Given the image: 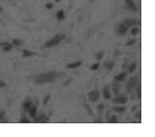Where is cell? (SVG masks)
<instances>
[{
  "mask_svg": "<svg viewBox=\"0 0 155 137\" xmlns=\"http://www.w3.org/2000/svg\"><path fill=\"white\" fill-rule=\"evenodd\" d=\"M139 31H140V29H139V28L133 27V28H132V30H131V33H132L133 36H136V35H138V33H139Z\"/></svg>",
  "mask_w": 155,
  "mask_h": 137,
  "instance_id": "22",
  "label": "cell"
},
{
  "mask_svg": "<svg viewBox=\"0 0 155 137\" xmlns=\"http://www.w3.org/2000/svg\"><path fill=\"white\" fill-rule=\"evenodd\" d=\"M114 65H115V62L114 61H108V62H106L105 63V67H106V69H108V70H110V69H113V67H114Z\"/></svg>",
  "mask_w": 155,
  "mask_h": 137,
  "instance_id": "19",
  "label": "cell"
},
{
  "mask_svg": "<svg viewBox=\"0 0 155 137\" xmlns=\"http://www.w3.org/2000/svg\"><path fill=\"white\" fill-rule=\"evenodd\" d=\"M128 75V73L126 71H124V73H122V74H120V75H117L116 77H115V80L117 81V82H120V81H123L125 78V76Z\"/></svg>",
  "mask_w": 155,
  "mask_h": 137,
  "instance_id": "15",
  "label": "cell"
},
{
  "mask_svg": "<svg viewBox=\"0 0 155 137\" xmlns=\"http://www.w3.org/2000/svg\"><path fill=\"white\" fill-rule=\"evenodd\" d=\"M55 1H56V3H59V1H61V0H55Z\"/></svg>",
  "mask_w": 155,
  "mask_h": 137,
  "instance_id": "32",
  "label": "cell"
},
{
  "mask_svg": "<svg viewBox=\"0 0 155 137\" xmlns=\"http://www.w3.org/2000/svg\"><path fill=\"white\" fill-rule=\"evenodd\" d=\"M129 30V27L125 23H121V24H118V27H117V30L116 32L118 33V35H125V33L128 32Z\"/></svg>",
  "mask_w": 155,
  "mask_h": 137,
  "instance_id": "4",
  "label": "cell"
},
{
  "mask_svg": "<svg viewBox=\"0 0 155 137\" xmlns=\"http://www.w3.org/2000/svg\"><path fill=\"white\" fill-rule=\"evenodd\" d=\"M100 98V91L99 90H93L89 93V100L91 103H97Z\"/></svg>",
  "mask_w": 155,
  "mask_h": 137,
  "instance_id": "3",
  "label": "cell"
},
{
  "mask_svg": "<svg viewBox=\"0 0 155 137\" xmlns=\"http://www.w3.org/2000/svg\"><path fill=\"white\" fill-rule=\"evenodd\" d=\"M56 19L59 20V21H62L63 19H64V12L63 11H59L56 13Z\"/></svg>",
  "mask_w": 155,
  "mask_h": 137,
  "instance_id": "18",
  "label": "cell"
},
{
  "mask_svg": "<svg viewBox=\"0 0 155 137\" xmlns=\"http://www.w3.org/2000/svg\"><path fill=\"white\" fill-rule=\"evenodd\" d=\"M28 112H29V115H30L31 118H35L36 115H37V105L32 104V106L30 107V110L28 111Z\"/></svg>",
  "mask_w": 155,
  "mask_h": 137,
  "instance_id": "9",
  "label": "cell"
},
{
  "mask_svg": "<svg viewBox=\"0 0 155 137\" xmlns=\"http://www.w3.org/2000/svg\"><path fill=\"white\" fill-rule=\"evenodd\" d=\"M56 73H46V74H41V75H38V76L35 78V82L38 83V84H44V83H51L54 81L55 76H56Z\"/></svg>",
  "mask_w": 155,
  "mask_h": 137,
  "instance_id": "1",
  "label": "cell"
},
{
  "mask_svg": "<svg viewBox=\"0 0 155 137\" xmlns=\"http://www.w3.org/2000/svg\"><path fill=\"white\" fill-rule=\"evenodd\" d=\"M115 104H126L128 103V97L125 96H117L116 98H114Z\"/></svg>",
  "mask_w": 155,
  "mask_h": 137,
  "instance_id": "5",
  "label": "cell"
},
{
  "mask_svg": "<svg viewBox=\"0 0 155 137\" xmlns=\"http://www.w3.org/2000/svg\"><path fill=\"white\" fill-rule=\"evenodd\" d=\"M5 85H6V83L4 82V81L0 80V86H5Z\"/></svg>",
  "mask_w": 155,
  "mask_h": 137,
  "instance_id": "31",
  "label": "cell"
},
{
  "mask_svg": "<svg viewBox=\"0 0 155 137\" xmlns=\"http://www.w3.org/2000/svg\"><path fill=\"white\" fill-rule=\"evenodd\" d=\"M82 61H76V62H72V63H69L68 66V68L69 69H73V68H77V67H79V66H82Z\"/></svg>",
  "mask_w": 155,
  "mask_h": 137,
  "instance_id": "13",
  "label": "cell"
},
{
  "mask_svg": "<svg viewBox=\"0 0 155 137\" xmlns=\"http://www.w3.org/2000/svg\"><path fill=\"white\" fill-rule=\"evenodd\" d=\"M98 68H99V63H94V65L91 67V69H92V70H97Z\"/></svg>",
  "mask_w": 155,
  "mask_h": 137,
  "instance_id": "26",
  "label": "cell"
},
{
  "mask_svg": "<svg viewBox=\"0 0 155 137\" xmlns=\"http://www.w3.org/2000/svg\"><path fill=\"white\" fill-rule=\"evenodd\" d=\"M64 39V35H56L54 37V38H52L51 40H48L45 44V46L46 47H53V46H56L59 43H61V41Z\"/></svg>",
  "mask_w": 155,
  "mask_h": 137,
  "instance_id": "2",
  "label": "cell"
},
{
  "mask_svg": "<svg viewBox=\"0 0 155 137\" xmlns=\"http://www.w3.org/2000/svg\"><path fill=\"white\" fill-rule=\"evenodd\" d=\"M95 57H97V59H98V60L102 59V57H103V51H102V52H100V53H98V54L95 55Z\"/></svg>",
  "mask_w": 155,
  "mask_h": 137,
  "instance_id": "25",
  "label": "cell"
},
{
  "mask_svg": "<svg viewBox=\"0 0 155 137\" xmlns=\"http://www.w3.org/2000/svg\"><path fill=\"white\" fill-rule=\"evenodd\" d=\"M102 95H103V98L105 99H110V97H112V92H110L109 86H105V88H103Z\"/></svg>",
  "mask_w": 155,
  "mask_h": 137,
  "instance_id": "6",
  "label": "cell"
},
{
  "mask_svg": "<svg viewBox=\"0 0 155 137\" xmlns=\"http://www.w3.org/2000/svg\"><path fill=\"white\" fill-rule=\"evenodd\" d=\"M9 43H7V41H4V43H0V47H4L6 46V45H8Z\"/></svg>",
  "mask_w": 155,
  "mask_h": 137,
  "instance_id": "28",
  "label": "cell"
},
{
  "mask_svg": "<svg viewBox=\"0 0 155 137\" xmlns=\"http://www.w3.org/2000/svg\"><path fill=\"white\" fill-rule=\"evenodd\" d=\"M134 85H137V78L136 77H131L130 80H129V82H128V88L132 89Z\"/></svg>",
  "mask_w": 155,
  "mask_h": 137,
  "instance_id": "11",
  "label": "cell"
},
{
  "mask_svg": "<svg viewBox=\"0 0 155 137\" xmlns=\"http://www.w3.org/2000/svg\"><path fill=\"white\" fill-rule=\"evenodd\" d=\"M4 115H5V112H1V113H0V121H3Z\"/></svg>",
  "mask_w": 155,
  "mask_h": 137,
  "instance_id": "29",
  "label": "cell"
},
{
  "mask_svg": "<svg viewBox=\"0 0 155 137\" xmlns=\"http://www.w3.org/2000/svg\"><path fill=\"white\" fill-rule=\"evenodd\" d=\"M125 24L128 25L129 28H130V25H132V24H137V20H134V19H129V20H126V21H125Z\"/></svg>",
  "mask_w": 155,
  "mask_h": 137,
  "instance_id": "16",
  "label": "cell"
},
{
  "mask_svg": "<svg viewBox=\"0 0 155 137\" xmlns=\"http://www.w3.org/2000/svg\"><path fill=\"white\" fill-rule=\"evenodd\" d=\"M113 111L116 113H124L126 111V107L125 106H115L113 107Z\"/></svg>",
  "mask_w": 155,
  "mask_h": 137,
  "instance_id": "12",
  "label": "cell"
},
{
  "mask_svg": "<svg viewBox=\"0 0 155 137\" xmlns=\"http://www.w3.org/2000/svg\"><path fill=\"white\" fill-rule=\"evenodd\" d=\"M136 66H137V63H132L130 66V69H129V73H132V71H134V69H136Z\"/></svg>",
  "mask_w": 155,
  "mask_h": 137,
  "instance_id": "24",
  "label": "cell"
},
{
  "mask_svg": "<svg viewBox=\"0 0 155 137\" xmlns=\"http://www.w3.org/2000/svg\"><path fill=\"white\" fill-rule=\"evenodd\" d=\"M33 119H35L36 122H47V121H48V118H47L45 114H41V115H39V116H35Z\"/></svg>",
  "mask_w": 155,
  "mask_h": 137,
  "instance_id": "7",
  "label": "cell"
},
{
  "mask_svg": "<svg viewBox=\"0 0 155 137\" xmlns=\"http://www.w3.org/2000/svg\"><path fill=\"white\" fill-rule=\"evenodd\" d=\"M113 89H114V93H115V95H118L120 89H121L120 83H114V84H113Z\"/></svg>",
  "mask_w": 155,
  "mask_h": 137,
  "instance_id": "17",
  "label": "cell"
},
{
  "mask_svg": "<svg viewBox=\"0 0 155 137\" xmlns=\"http://www.w3.org/2000/svg\"><path fill=\"white\" fill-rule=\"evenodd\" d=\"M31 106H32V100H31V98L25 99L24 104H23V108H24V111H29Z\"/></svg>",
  "mask_w": 155,
  "mask_h": 137,
  "instance_id": "8",
  "label": "cell"
},
{
  "mask_svg": "<svg viewBox=\"0 0 155 137\" xmlns=\"http://www.w3.org/2000/svg\"><path fill=\"white\" fill-rule=\"evenodd\" d=\"M107 119H108L109 122H113V123H114V122H117V116L116 115H108Z\"/></svg>",
  "mask_w": 155,
  "mask_h": 137,
  "instance_id": "21",
  "label": "cell"
},
{
  "mask_svg": "<svg viewBox=\"0 0 155 137\" xmlns=\"http://www.w3.org/2000/svg\"><path fill=\"white\" fill-rule=\"evenodd\" d=\"M20 122H30V120H29V119H25V118H22L21 120H20Z\"/></svg>",
  "mask_w": 155,
  "mask_h": 137,
  "instance_id": "27",
  "label": "cell"
},
{
  "mask_svg": "<svg viewBox=\"0 0 155 137\" xmlns=\"http://www.w3.org/2000/svg\"><path fill=\"white\" fill-rule=\"evenodd\" d=\"M13 47V45L9 43L8 45H6V46H4V52H8V51H11V49Z\"/></svg>",
  "mask_w": 155,
  "mask_h": 137,
  "instance_id": "23",
  "label": "cell"
},
{
  "mask_svg": "<svg viewBox=\"0 0 155 137\" xmlns=\"http://www.w3.org/2000/svg\"><path fill=\"white\" fill-rule=\"evenodd\" d=\"M52 7H53V4H47L46 5V8H48V9H51Z\"/></svg>",
  "mask_w": 155,
  "mask_h": 137,
  "instance_id": "30",
  "label": "cell"
},
{
  "mask_svg": "<svg viewBox=\"0 0 155 137\" xmlns=\"http://www.w3.org/2000/svg\"><path fill=\"white\" fill-rule=\"evenodd\" d=\"M126 6H128L130 9H132V11H138L137 6L134 5V3H133V0H126Z\"/></svg>",
  "mask_w": 155,
  "mask_h": 137,
  "instance_id": "10",
  "label": "cell"
},
{
  "mask_svg": "<svg viewBox=\"0 0 155 137\" xmlns=\"http://www.w3.org/2000/svg\"><path fill=\"white\" fill-rule=\"evenodd\" d=\"M13 44L16 45V46H22V45L24 44V40H22V39H14Z\"/></svg>",
  "mask_w": 155,
  "mask_h": 137,
  "instance_id": "20",
  "label": "cell"
},
{
  "mask_svg": "<svg viewBox=\"0 0 155 137\" xmlns=\"http://www.w3.org/2000/svg\"><path fill=\"white\" fill-rule=\"evenodd\" d=\"M36 55L35 52H31V51H28V50H23V57L24 58H30V57H33Z\"/></svg>",
  "mask_w": 155,
  "mask_h": 137,
  "instance_id": "14",
  "label": "cell"
}]
</instances>
